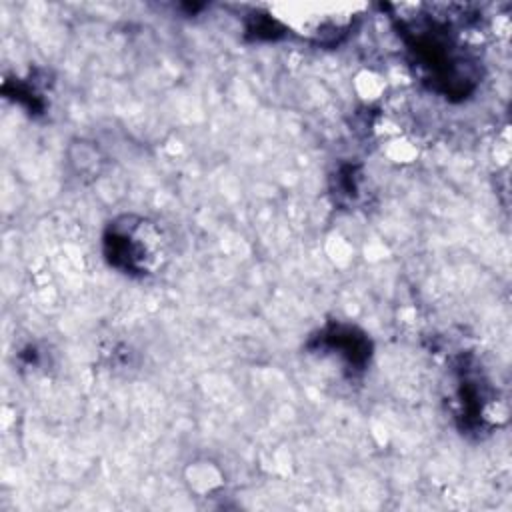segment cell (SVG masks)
Listing matches in <instances>:
<instances>
[{"instance_id":"cell-1","label":"cell","mask_w":512,"mask_h":512,"mask_svg":"<svg viewBox=\"0 0 512 512\" xmlns=\"http://www.w3.org/2000/svg\"><path fill=\"white\" fill-rule=\"evenodd\" d=\"M108 262L130 276H152L168 258V242L158 224L146 216L124 214L104 234Z\"/></svg>"}]
</instances>
